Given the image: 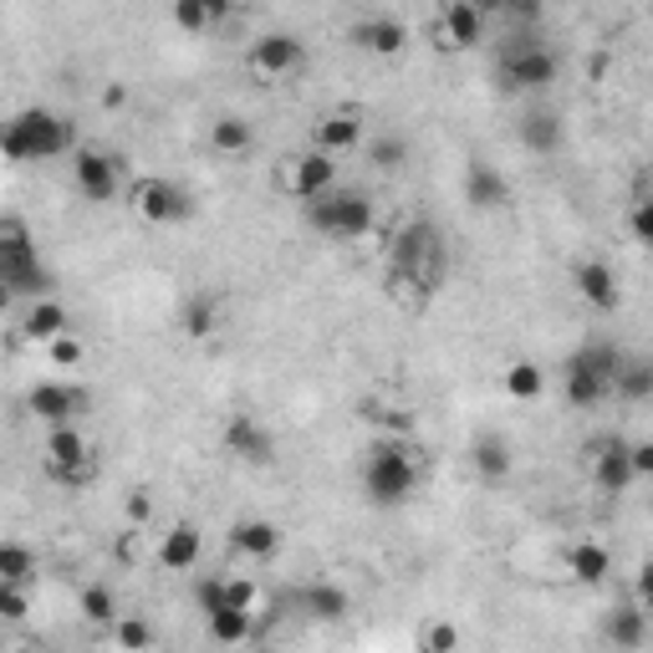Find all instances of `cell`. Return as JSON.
I'll list each match as a JSON object with an SVG mask.
<instances>
[{
    "instance_id": "1",
    "label": "cell",
    "mask_w": 653,
    "mask_h": 653,
    "mask_svg": "<svg viewBox=\"0 0 653 653\" xmlns=\"http://www.w3.org/2000/svg\"><path fill=\"white\" fill-rule=\"evenodd\" d=\"M388 282L399 291L414 286L419 297L439 291V282H445V240H439V230L429 220H409L393 236V245H388Z\"/></svg>"
},
{
    "instance_id": "2",
    "label": "cell",
    "mask_w": 653,
    "mask_h": 653,
    "mask_svg": "<svg viewBox=\"0 0 653 653\" xmlns=\"http://www.w3.org/2000/svg\"><path fill=\"white\" fill-rule=\"evenodd\" d=\"M72 123L51 113V107H21L5 128H0V153L15 163H46L72 153Z\"/></svg>"
},
{
    "instance_id": "3",
    "label": "cell",
    "mask_w": 653,
    "mask_h": 653,
    "mask_svg": "<svg viewBox=\"0 0 653 653\" xmlns=\"http://www.w3.org/2000/svg\"><path fill=\"white\" fill-rule=\"evenodd\" d=\"M0 286L11 297H31V301H46L51 286H57V276L36 255V240H31L26 220H15V215H0Z\"/></svg>"
},
{
    "instance_id": "4",
    "label": "cell",
    "mask_w": 653,
    "mask_h": 653,
    "mask_svg": "<svg viewBox=\"0 0 653 653\" xmlns=\"http://www.w3.org/2000/svg\"><path fill=\"white\" fill-rule=\"evenodd\" d=\"M419 480H424V470H419V460L399 439H378V445L368 449V460H363V490H368V501L383 505V511L414 501Z\"/></svg>"
},
{
    "instance_id": "5",
    "label": "cell",
    "mask_w": 653,
    "mask_h": 653,
    "mask_svg": "<svg viewBox=\"0 0 653 653\" xmlns=\"http://www.w3.org/2000/svg\"><path fill=\"white\" fill-rule=\"evenodd\" d=\"M557 51H551L536 31H511L495 51V72H501L505 92H547L557 82Z\"/></svg>"
},
{
    "instance_id": "6",
    "label": "cell",
    "mask_w": 653,
    "mask_h": 653,
    "mask_svg": "<svg viewBox=\"0 0 653 653\" xmlns=\"http://www.w3.org/2000/svg\"><path fill=\"white\" fill-rule=\"evenodd\" d=\"M301 209H307V225L326 240H363L373 230V199L363 190H337L332 184V190L307 199Z\"/></svg>"
},
{
    "instance_id": "7",
    "label": "cell",
    "mask_w": 653,
    "mask_h": 653,
    "mask_svg": "<svg viewBox=\"0 0 653 653\" xmlns=\"http://www.w3.org/2000/svg\"><path fill=\"white\" fill-rule=\"evenodd\" d=\"M42 470L57 480V485H67V490L88 485V480L98 476V460H92V449H88V439H82V429H77V424H57V429L46 434Z\"/></svg>"
},
{
    "instance_id": "8",
    "label": "cell",
    "mask_w": 653,
    "mask_h": 653,
    "mask_svg": "<svg viewBox=\"0 0 653 653\" xmlns=\"http://www.w3.org/2000/svg\"><path fill=\"white\" fill-rule=\"evenodd\" d=\"M128 209L149 225H184L194 215V199L184 184H174V179H163V174H149L128 190Z\"/></svg>"
},
{
    "instance_id": "9",
    "label": "cell",
    "mask_w": 653,
    "mask_h": 653,
    "mask_svg": "<svg viewBox=\"0 0 653 653\" xmlns=\"http://www.w3.org/2000/svg\"><path fill=\"white\" fill-rule=\"evenodd\" d=\"M271 184L307 205V199H317V194H326L332 184H337V163L326 159V153H317V149H301V153H291V159L276 163Z\"/></svg>"
},
{
    "instance_id": "10",
    "label": "cell",
    "mask_w": 653,
    "mask_h": 653,
    "mask_svg": "<svg viewBox=\"0 0 653 653\" xmlns=\"http://www.w3.org/2000/svg\"><path fill=\"white\" fill-rule=\"evenodd\" d=\"M245 67L255 77H266V82H286V77H297L307 67V42H301L297 31H266L245 51Z\"/></svg>"
},
{
    "instance_id": "11",
    "label": "cell",
    "mask_w": 653,
    "mask_h": 653,
    "mask_svg": "<svg viewBox=\"0 0 653 653\" xmlns=\"http://www.w3.org/2000/svg\"><path fill=\"white\" fill-rule=\"evenodd\" d=\"M485 36V11L470 5V0H445L439 15H434V46L445 51H470V46Z\"/></svg>"
},
{
    "instance_id": "12",
    "label": "cell",
    "mask_w": 653,
    "mask_h": 653,
    "mask_svg": "<svg viewBox=\"0 0 653 653\" xmlns=\"http://www.w3.org/2000/svg\"><path fill=\"white\" fill-rule=\"evenodd\" d=\"M118 169H123V159H113L103 149L72 153V179H77V190H82V199H92V205H107L118 194Z\"/></svg>"
},
{
    "instance_id": "13",
    "label": "cell",
    "mask_w": 653,
    "mask_h": 653,
    "mask_svg": "<svg viewBox=\"0 0 653 653\" xmlns=\"http://www.w3.org/2000/svg\"><path fill=\"white\" fill-rule=\"evenodd\" d=\"M26 409L57 429V424H72L77 414H88V388H77V383H36L26 393Z\"/></svg>"
},
{
    "instance_id": "14",
    "label": "cell",
    "mask_w": 653,
    "mask_h": 653,
    "mask_svg": "<svg viewBox=\"0 0 653 653\" xmlns=\"http://www.w3.org/2000/svg\"><path fill=\"white\" fill-rule=\"evenodd\" d=\"M225 449H230L236 460H245V465H271L276 460V439H271V429H261L251 414H236L230 424H225Z\"/></svg>"
},
{
    "instance_id": "15",
    "label": "cell",
    "mask_w": 653,
    "mask_h": 653,
    "mask_svg": "<svg viewBox=\"0 0 653 653\" xmlns=\"http://www.w3.org/2000/svg\"><path fill=\"white\" fill-rule=\"evenodd\" d=\"M572 286H577V297L587 301V307H597V312H612V307L623 301L608 261H577V266H572Z\"/></svg>"
},
{
    "instance_id": "16",
    "label": "cell",
    "mask_w": 653,
    "mask_h": 653,
    "mask_svg": "<svg viewBox=\"0 0 653 653\" xmlns=\"http://www.w3.org/2000/svg\"><path fill=\"white\" fill-rule=\"evenodd\" d=\"M353 46H363L373 57H399L409 46V31H403L399 15H363L353 26Z\"/></svg>"
},
{
    "instance_id": "17",
    "label": "cell",
    "mask_w": 653,
    "mask_h": 653,
    "mask_svg": "<svg viewBox=\"0 0 653 653\" xmlns=\"http://www.w3.org/2000/svg\"><path fill=\"white\" fill-rule=\"evenodd\" d=\"M597 460H593V480L603 495H623L628 485H633V465H628V439H603V445L593 449Z\"/></svg>"
},
{
    "instance_id": "18",
    "label": "cell",
    "mask_w": 653,
    "mask_h": 653,
    "mask_svg": "<svg viewBox=\"0 0 653 653\" xmlns=\"http://www.w3.org/2000/svg\"><path fill=\"white\" fill-rule=\"evenodd\" d=\"M465 205L480 209V215L511 205V184H505L501 169H490V163H470V169H465Z\"/></svg>"
},
{
    "instance_id": "19",
    "label": "cell",
    "mask_w": 653,
    "mask_h": 653,
    "mask_svg": "<svg viewBox=\"0 0 653 653\" xmlns=\"http://www.w3.org/2000/svg\"><path fill=\"white\" fill-rule=\"evenodd\" d=\"M199 557H205V536L194 531L190 520H179V526L163 531V541H159V566L163 572H194Z\"/></svg>"
},
{
    "instance_id": "20",
    "label": "cell",
    "mask_w": 653,
    "mask_h": 653,
    "mask_svg": "<svg viewBox=\"0 0 653 653\" xmlns=\"http://www.w3.org/2000/svg\"><path fill=\"white\" fill-rule=\"evenodd\" d=\"M516 138H520V149H531V153H557L562 149V138H566V128H562V118H557L551 107H531V113L516 123Z\"/></svg>"
},
{
    "instance_id": "21",
    "label": "cell",
    "mask_w": 653,
    "mask_h": 653,
    "mask_svg": "<svg viewBox=\"0 0 653 653\" xmlns=\"http://www.w3.org/2000/svg\"><path fill=\"white\" fill-rule=\"evenodd\" d=\"M643 639H649V612H643V603H618V608L608 612V643L618 653H639Z\"/></svg>"
},
{
    "instance_id": "22",
    "label": "cell",
    "mask_w": 653,
    "mask_h": 653,
    "mask_svg": "<svg viewBox=\"0 0 653 653\" xmlns=\"http://www.w3.org/2000/svg\"><path fill=\"white\" fill-rule=\"evenodd\" d=\"M291 603H297V608L307 612L312 623H342V618H347V608H353V603H347V593H342V587H332V582H312V587H301Z\"/></svg>"
},
{
    "instance_id": "23",
    "label": "cell",
    "mask_w": 653,
    "mask_h": 653,
    "mask_svg": "<svg viewBox=\"0 0 653 653\" xmlns=\"http://www.w3.org/2000/svg\"><path fill=\"white\" fill-rule=\"evenodd\" d=\"M566 572H572L582 587H597V582L612 577V551L597 547V541H577V547L566 551Z\"/></svg>"
},
{
    "instance_id": "24",
    "label": "cell",
    "mask_w": 653,
    "mask_h": 653,
    "mask_svg": "<svg viewBox=\"0 0 653 653\" xmlns=\"http://www.w3.org/2000/svg\"><path fill=\"white\" fill-rule=\"evenodd\" d=\"M357 138H363V118L357 113H326L317 123V153H342V149H357Z\"/></svg>"
},
{
    "instance_id": "25",
    "label": "cell",
    "mask_w": 653,
    "mask_h": 653,
    "mask_svg": "<svg viewBox=\"0 0 653 653\" xmlns=\"http://www.w3.org/2000/svg\"><path fill=\"white\" fill-rule=\"evenodd\" d=\"M21 332H26L31 342H57V337H67L72 332V322H67V307L61 301H31V312H26V322H21Z\"/></svg>"
},
{
    "instance_id": "26",
    "label": "cell",
    "mask_w": 653,
    "mask_h": 653,
    "mask_svg": "<svg viewBox=\"0 0 653 653\" xmlns=\"http://www.w3.org/2000/svg\"><path fill=\"white\" fill-rule=\"evenodd\" d=\"M209 149L225 153V159H240V153L255 149V128L245 118H236V113H225V118L209 123Z\"/></svg>"
},
{
    "instance_id": "27",
    "label": "cell",
    "mask_w": 653,
    "mask_h": 653,
    "mask_svg": "<svg viewBox=\"0 0 653 653\" xmlns=\"http://www.w3.org/2000/svg\"><path fill=\"white\" fill-rule=\"evenodd\" d=\"M562 388H566V403H572V409H593V403H603L612 393V388L603 383L597 373L577 368L572 357H566V368H562Z\"/></svg>"
},
{
    "instance_id": "28",
    "label": "cell",
    "mask_w": 653,
    "mask_h": 653,
    "mask_svg": "<svg viewBox=\"0 0 653 653\" xmlns=\"http://www.w3.org/2000/svg\"><path fill=\"white\" fill-rule=\"evenodd\" d=\"M230 547L245 551V557H271V551L282 547V531L271 520H236L230 526Z\"/></svg>"
},
{
    "instance_id": "29",
    "label": "cell",
    "mask_w": 653,
    "mask_h": 653,
    "mask_svg": "<svg viewBox=\"0 0 653 653\" xmlns=\"http://www.w3.org/2000/svg\"><path fill=\"white\" fill-rule=\"evenodd\" d=\"M0 582L31 587L36 582V551L21 547V541H0Z\"/></svg>"
},
{
    "instance_id": "30",
    "label": "cell",
    "mask_w": 653,
    "mask_h": 653,
    "mask_svg": "<svg viewBox=\"0 0 653 653\" xmlns=\"http://www.w3.org/2000/svg\"><path fill=\"white\" fill-rule=\"evenodd\" d=\"M77 608H82V618L98 628L107 623H118V597H113V587L107 582H88L82 593H77Z\"/></svg>"
},
{
    "instance_id": "31",
    "label": "cell",
    "mask_w": 653,
    "mask_h": 653,
    "mask_svg": "<svg viewBox=\"0 0 653 653\" xmlns=\"http://www.w3.org/2000/svg\"><path fill=\"white\" fill-rule=\"evenodd\" d=\"M225 15H230L225 0H174V26L184 31H205L215 21H225Z\"/></svg>"
},
{
    "instance_id": "32",
    "label": "cell",
    "mask_w": 653,
    "mask_h": 653,
    "mask_svg": "<svg viewBox=\"0 0 653 653\" xmlns=\"http://www.w3.org/2000/svg\"><path fill=\"white\" fill-rule=\"evenodd\" d=\"M205 623H209V639H215V643H245V639L255 633L251 612H240V608H220V612H209Z\"/></svg>"
},
{
    "instance_id": "33",
    "label": "cell",
    "mask_w": 653,
    "mask_h": 653,
    "mask_svg": "<svg viewBox=\"0 0 653 653\" xmlns=\"http://www.w3.org/2000/svg\"><path fill=\"white\" fill-rule=\"evenodd\" d=\"M612 393H623V399L643 403L653 393V363L649 357H628L623 373H618V383H612Z\"/></svg>"
},
{
    "instance_id": "34",
    "label": "cell",
    "mask_w": 653,
    "mask_h": 653,
    "mask_svg": "<svg viewBox=\"0 0 653 653\" xmlns=\"http://www.w3.org/2000/svg\"><path fill=\"white\" fill-rule=\"evenodd\" d=\"M368 163H378V169H403L409 163V138H399V134H378V138H368Z\"/></svg>"
},
{
    "instance_id": "35",
    "label": "cell",
    "mask_w": 653,
    "mask_h": 653,
    "mask_svg": "<svg viewBox=\"0 0 653 653\" xmlns=\"http://www.w3.org/2000/svg\"><path fill=\"white\" fill-rule=\"evenodd\" d=\"M476 470L485 480H505V476H511V449H505V439H480V445H476Z\"/></svg>"
},
{
    "instance_id": "36",
    "label": "cell",
    "mask_w": 653,
    "mask_h": 653,
    "mask_svg": "<svg viewBox=\"0 0 653 653\" xmlns=\"http://www.w3.org/2000/svg\"><path fill=\"white\" fill-rule=\"evenodd\" d=\"M113 639H118L123 653H144L153 643V628L144 623V618H118V623H113Z\"/></svg>"
},
{
    "instance_id": "37",
    "label": "cell",
    "mask_w": 653,
    "mask_h": 653,
    "mask_svg": "<svg viewBox=\"0 0 653 653\" xmlns=\"http://www.w3.org/2000/svg\"><path fill=\"white\" fill-rule=\"evenodd\" d=\"M505 388H511V399H536L541 393V368L536 363H516L505 373Z\"/></svg>"
},
{
    "instance_id": "38",
    "label": "cell",
    "mask_w": 653,
    "mask_h": 653,
    "mask_svg": "<svg viewBox=\"0 0 653 653\" xmlns=\"http://www.w3.org/2000/svg\"><path fill=\"white\" fill-rule=\"evenodd\" d=\"M184 332H190V337H209V332H215V301L194 297L190 307H184Z\"/></svg>"
},
{
    "instance_id": "39",
    "label": "cell",
    "mask_w": 653,
    "mask_h": 653,
    "mask_svg": "<svg viewBox=\"0 0 653 653\" xmlns=\"http://www.w3.org/2000/svg\"><path fill=\"white\" fill-rule=\"evenodd\" d=\"M460 649V628L455 623H429L424 628V653H455Z\"/></svg>"
},
{
    "instance_id": "40",
    "label": "cell",
    "mask_w": 653,
    "mask_h": 653,
    "mask_svg": "<svg viewBox=\"0 0 653 653\" xmlns=\"http://www.w3.org/2000/svg\"><path fill=\"white\" fill-rule=\"evenodd\" d=\"M26 612H31L26 587H11V582H0V618H5V623H21Z\"/></svg>"
},
{
    "instance_id": "41",
    "label": "cell",
    "mask_w": 653,
    "mask_h": 653,
    "mask_svg": "<svg viewBox=\"0 0 653 653\" xmlns=\"http://www.w3.org/2000/svg\"><path fill=\"white\" fill-rule=\"evenodd\" d=\"M194 603H199V612H220L225 608V577H205L199 587H194Z\"/></svg>"
},
{
    "instance_id": "42",
    "label": "cell",
    "mask_w": 653,
    "mask_h": 653,
    "mask_svg": "<svg viewBox=\"0 0 653 653\" xmlns=\"http://www.w3.org/2000/svg\"><path fill=\"white\" fill-rule=\"evenodd\" d=\"M251 603H255V582L251 577H230V582H225V608L251 612Z\"/></svg>"
},
{
    "instance_id": "43",
    "label": "cell",
    "mask_w": 653,
    "mask_h": 653,
    "mask_svg": "<svg viewBox=\"0 0 653 653\" xmlns=\"http://www.w3.org/2000/svg\"><path fill=\"white\" fill-rule=\"evenodd\" d=\"M633 236L649 240L653 236V199L639 190V199H633Z\"/></svg>"
},
{
    "instance_id": "44",
    "label": "cell",
    "mask_w": 653,
    "mask_h": 653,
    "mask_svg": "<svg viewBox=\"0 0 653 653\" xmlns=\"http://www.w3.org/2000/svg\"><path fill=\"white\" fill-rule=\"evenodd\" d=\"M628 465H633V480L653 476V445H649V439H639V445H628Z\"/></svg>"
},
{
    "instance_id": "45",
    "label": "cell",
    "mask_w": 653,
    "mask_h": 653,
    "mask_svg": "<svg viewBox=\"0 0 653 653\" xmlns=\"http://www.w3.org/2000/svg\"><path fill=\"white\" fill-rule=\"evenodd\" d=\"M505 15H511L516 26H536V21H541V5H536V0H511Z\"/></svg>"
},
{
    "instance_id": "46",
    "label": "cell",
    "mask_w": 653,
    "mask_h": 653,
    "mask_svg": "<svg viewBox=\"0 0 653 653\" xmlns=\"http://www.w3.org/2000/svg\"><path fill=\"white\" fill-rule=\"evenodd\" d=\"M46 347H51V357H57V363H82V342H77L72 332H67V337H57V342H46Z\"/></svg>"
},
{
    "instance_id": "47",
    "label": "cell",
    "mask_w": 653,
    "mask_h": 653,
    "mask_svg": "<svg viewBox=\"0 0 653 653\" xmlns=\"http://www.w3.org/2000/svg\"><path fill=\"white\" fill-rule=\"evenodd\" d=\"M11 301H15V297H11V291H5V286H0V312H5V307H11Z\"/></svg>"
},
{
    "instance_id": "48",
    "label": "cell",
    "mask_w": 653,
    "mask_h": 653,
    "mask_svg": "<svg viewBox=\"0 0 653 653\" xmlns=\"http://www.w3.org/2000/svg\"><path fill=\"white\" fill-rule=\"evenodd\" d=\"M5 653H42V649H31V643H15V649H5Z\"/></svg>"
}]
</instances>
